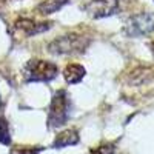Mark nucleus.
Returning <instances> with one entry per match:
<instances>
[{
	"instance_id": "nucleus-9",
	"label": "nucleus",
	"mask_w": 154,
	"mask_h": 154,
	"mask_svg": "<svg viewBox=\"0 0 154 154\" xmlns=\"http://www.w3.org/2000/svg\"><path fill=\"white\" fill-rule=\"evenodd\" d=\"M68 0H46V2L40 3L37 6V11L40 14L46 16V14H53V12H57L63 5H66Z\"/></svg>"
},
{
	"instance_id": "nucleus-7",
	"label": "nucleus",
	"mask_w": 154,
	"mask_h": 154,
	"mask_svg": "<svg viewBox=\"0 0 154 154\" xmlns=\"http://www.w3.org/2000/svg\"><path fill=\"white\" fill-rule=\"evenodd\" d=\"M63 77H65L66 83H79L85 77V68L79 63H69V65L63 69Z\"/></svg>"
},
{
	"instance_id": "nucleus-5",
	"label": "nucleus",
	"mask_w": 154,
	"mask_h": 154,
	"mask_svg": "<svg viewBox=\"0 0 154 154\" xmlns=\"http://www.w3.org/2000/svg\"><path fill=\"white\" fill-rule=\"evenodd\" d=\"M83 11L93 19L109 17L119 11V0H88Z\"/></svg>"
},
{
	"instance_id": "nucleus-4",
	"label": "nucleus",
	"mask_w": 154,
	"mask_h": 154,
	"mask_svg": "<svg viewBox=\"0 0 154 154\" xmlns=\"http://www.w3.org/2000/svg\"><path fill=\"white\" fill-rule=\"evenodd\" d=\"M69 116V100L65 91H59L51 100L49 105V126L57 128L68 120Z\"/></svg>"
},
{
	"instance_id": "nucleus-8",
	"label": "nucleus",
	"mask_w": 154,
	"mask_h": 154,
	"mask_svg": "<svg viewBox=\"0 0 154 154\" xmlns=\"http://www.w3.org/2000/svg\"><path fill=\"white\" fill-rule=\"evenodd\" d=\"M79 142V136L77 131L74 130H66L57 136L56 142H54V148H63V146H69V145H75Z\"/></svg>"
},
{
	"instance_id": "nucleus-1",
	"label": "nucleus",
	"mask_w": 154,
	"mask_h": 154,
	"mask_svg": "<svg viewBox=\"0 0 154 154\" xmlns=\"http://www.w3.org/2000/svg\"><path fill=\"white\" fill-rule=\"evenodd\" d=\"M86 46H88L86 37H83L80 34H75V32H69V34L54 38L48 45V51L51 54H56V56H74V54L83 53L86 49Z\"/></svg>"
},
{
	"instance_id": "nucleus-3",
	"label": "nucleus",
	"mask_w": 154,
	"mask_h": 154,
	"mask_svg": "<svg viewBox=\"0 0 154 154\" xmlns=\"http://www.w3.org/2000/svg\"><path fill=\"white\" fill-rule=\"evenodd\" d=\"M125 34L130 37L146 35L154 31V12H140L130 17L123 28Z\"/></svg>"
},
{
	"instance_id": "nucleus-10",
	"label": "nucleus",
	"mask_w": 154,
	"mask_h": 154,
	"mask_svg": "<svg viewBox=\"0 0 154 154\" xmlns=\"http://www.w3.org/2000/svg\"><path fill=\"white\" fill-rule=\"evenodd\" d=\"M112 151H114L112 146H100V148L94 149L91 154H112Z\"/></svg>"
},
{
	"instance_id": "nucleus-2",
	"label": "nucleus",
	"mask_w": 154,
	"mask_h": 154,
	"mask_svg": "<svg viewBox=\"0 0 154 154\" xmlns=\"http://www.w3.org/2000/svg\"><path fill=\"white\" fill-rule=\"evenodd\" d=\"M23 74L26 82H49L57 75V66L48 60H29Z\"/></svg>"
},
{
	"instance_id": "nucleus-6",
	"label": "nucleus",
	"mask_w": 154,
	"mask_h": 154,
	"mask_svg": "<svg viewBox=\"0 0 154 154\" xmlns=\"http://www.w3.org/2000/svg\"><path fill=\"white\" fill-rule=\"evenodd\" d=\"M16 25H17V28L22 29L26 35H35V34L45 32L51 28V23H48V22L38 23V22H34V20H29V19H22Z\"/></svg>"
}]
</instances>
